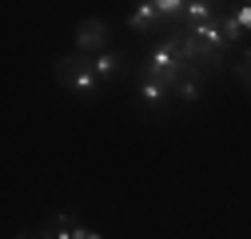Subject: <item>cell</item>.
I'll return each mask as SVG.
<instances>
[{"instance_id":"52a82bcc","label":"cell","mask_w":251,"mask_h":239,"mask_svg":"<svg viewBox=\"0 0 251 239\" xmlns=\"http://www.w3.org/2000/svg\"><path fill=\"white\" fill-rule=\"evenodd\" d=\"M140 96H144V104L160 108V104L172 96V88H168V84H160V80H148V76H144V80H140Z\"/></svg>"},{"instance_id":"ba28073f","label":"cell","mask_w":251,"mask_h":239,"mask_svg":"<svg viewBox=\"0 0 251 239\" xmlns=\"http://www.w3.org/2000/svg\"><path fill=\"white\" fill-rule=\"evenodd\" d=\"M219 28H224V36H227V44H231V48H235V44L243 40V28H239V20H235V12H227V16L219 12Z\"/></svg>"},{"instance_id":"3957f363","label":"cell","mask_w":251,"mask_h":239,"mask_svg":"<svg viewBox=\"0 0 251 239\" xmlns=\"http://www.w3.org/2000/svg\"><path fill=\"white\" fill-rule=\"evenodd\" d=\"M76 52H84V56H100V52H108V24L104 20H80V28H76Z\"/></svg>"},{"instance_id":"6da1fadb","label":"cell","mask_w":251,"mask_h":239,"mask_svg":"<svg viewBox=\"0 0 251 239\" xmlns=\"http://www.w3.org/2000/svg\"><path fill=\"white\" fill-rule=\"evenodd\" d=\"M187 72V64H183V56H179V48H176V40H160L148 56H144V76L148 80H160V84H168L172 92H176V84H179V76Z\"/></svg>"},{"instance_id":"30bf717a","label":"cell","mask_w":251,"mask_h":239,"mask_svg":"<svg viewBox=\"0 0 251 239\" xmlns=\"http://www.w3.org/2000/svg\"><path fill=\"white\" fill-rule=\"evenodd\" d=\"M84 239H104V235H96V231H88V235H84Z\"/></svg>"},{"instance_id":"9c48e42d","label":"cell","mask_w":251,"mask_h":239,"mask_svg":"<svg viewBox=\"0 0 251 239\" xmlns=\"http://www.w3.org/2000/svg\"><path fill=\"white\" fill-rule=\"evenodd\" d=\"M235 80H239V84L247 88V92H251V48H247V52L235 60Z\"/></svg>"},{"instance_id":"277c9868","label":"cell","mask_w":251,"mask_h":239,"mask_svg":"<svg viewBox=\"0 0 251 239\" xmlns=\"http://www.w3.org/2000/svg\"><path fill=\"white\" fill-rule=\"evenodd\" d=\"M84 235H88V227L76 223L72 215H52L40 227V239H84Z\"/></svg>"},{"instance_id":"8992f818","label":"cell","mask_w":251,"mask_h":239,"mask_svg":"<svg viewBox=\"0 0 251 239\" xmlns=\"http://www.w3.org/2000/svg\"><path fill=\"white\" fill-rule=\"evenodd\" d=\"M92 68H96V76H100V84L104 80H116L124 68H128V60H124V52H100V56H92Z\"/></svg>"},{"instance_id":"5b68a950","label":"cell","mask_w":251,"mask_h":239,"mask_svg":"<svg viewBox=\"0 0 251 239\" xmlns=\"http://www.w3.org/2000/svg\"><path fill=\"white\" fill-rule=\"evenodd\" d=\"M160 20H164L160 0H148V4H136V12L128 16V28H132V32H151Z\"/></svg>"},{"instance_id":"7a4b0ae2","label":"cell","mask_w":251,"mask_h":239,"mask_svg":"<svg viewBox=\"0 0 251 239\" xmlns=\"http://www.w3.org/2000/svg\"><path fill=\"white\" fill-rule=\"evenodd\" d=\"M56 80H64L76 96H92L100 88V76H96V68H92V56H84V52L60 56L56 60Z\"/></svg>"}]
</instances>
